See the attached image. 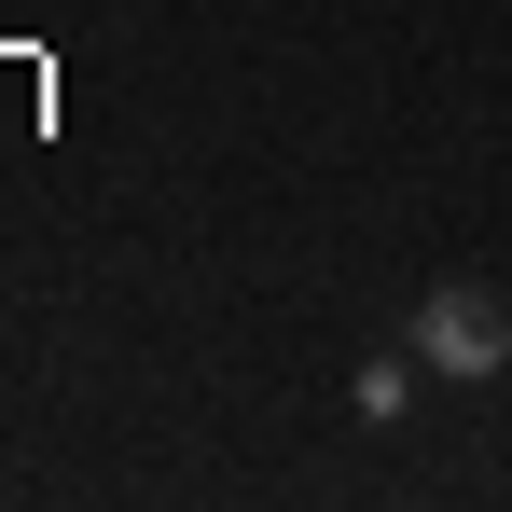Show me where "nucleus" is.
Wrapping results in <instances>:
<instances>
[{
  "instance_id": "f257e3e1",
  "label": "nucleus",
  "mask_w": 512,
  "mask_h": 512,
  "mask_svg": "<svg viewBox=\"0 0 512 512\" xmlns=\"http://www.w3.org/2000/svg\"><path fill=\"white\" fill-rule=\"evenodd\" d=\"M416 346L443 360V374H499V360H512V319H499V291H429Z\"/></svg>"
}]
</instances>
